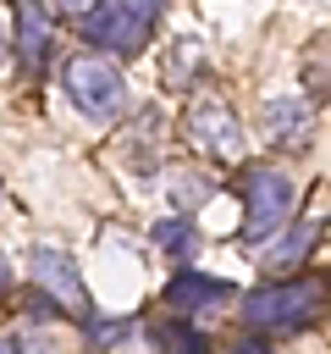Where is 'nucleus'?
<instances>
[{
	"label": "nucleus",
	"instance_id": "obj_1",
	"mask_svg": "<svg viewBox=\"0 0 331 354\" xmlns=\"http://www.w3.org/2000/svg\"><path fill=\"white\" fill-rule=\"evenodd\" d=\"M88 39L110 55H138L160 22V0H94L88 11Z\"/></svg>",
	"mask_w": 331,
	"mask_h": 354
},
{
	"label": "nucleus",
	"instance_id": "obj_2",
	"mask_svg": "<svg viewBox=\"0 0 331 354\" xmlns=\"http://www.w3.org/2000/svg\"><path fill=\"white\" fill-rule=\"evenodd\" d=\"M66 94H72V105L83 111V116H94V122H110L121 105H127V77H121V66L110 61V55H72L66 61Z\"/></svg>",
	"mask_w": 331,
	"mask_h": 354
},
{
	"label": "nucleus",
	"instance_id": "obj_3",
	"mask_svg": "<svg viewBox=\"0 0 331 354\" xmlns=\"http://www.w3.org/2000/svg\"><path fill=\"white\" fill-rule=\"evenodd\" d=\"M243 199H248V210H243V243L276 238L287 227V216H292V183L276 166H248L243 171Z\"/></svg>",
	"mask_w": 331,
	"mask_h": 354
},
{
	"label": "nucleus",
	"instance_id": "obj_4",
	"mask_svg": "<svg viewBox=\"0 0 331 354\" xmlns=\"http://www.w3.org/2000/svg\"><path fill=\"white\" fill-rule=\"evenodd\" d=\"M320 310V288L314 282H270L259 293H248L243 304V326L248 332H292Z\"/></svg>",
	"mask_w": 331,
	"mask_h": 354
},
{
	"label": "nucleus",
	"instance_id": "obj_5",
	"mask_svg": "<svg viewBox=\"0 0 331 354\" xmlns=\"http://www.w3.org/2000/svg\"><path fill=\"white\" fill-rule=\"evenodd\" d=\"M33 282H39V288H44V299H55L66 315H77V321H88V315H94L88 288H83V277H77V260H72L66 249L39 243V249H33Z\"/></svg>",
	"mask_w": 331,
	"mask_h": 354
},
{
	"label": "nucleus",
	"instance_id": "obj_6",
	"mask_svg": "<svg viewBox=\"0 0 331 354\" xmlns=\"http://www.w3.org/2000/svg\"><path fill=\"white\" fill-rule=\"evenodd\" d=\"M188 138H193L204 155H215V160H232V155L243 149V127H237V116H232L221 100H193V105H188Z\"/></svg>",
	"mask_w": 331,
	"mask_h": 354
},
{
	"label": "nucleus",
	"instance_id": "obj_7",
	"mask_svg": "<svg viewBox=\"0 0 331 354\" xmlns=\"http://www.w3.org/2000/svg\"><path fill=\"white\" fill-rule=\"evenodd\" d=\"M259 122H265V138L281 149H309V138H314V111L303 100H265Z\"/></svg>",
	"mask_w": 331,
	"mask_h": 354
},
{
	"label": "nucleus",
	"instance_id": "obj_8",
	"mask_svg": "<svg viewBox=\"0 0 331 354\" xmlns=\"http://www.w3.org/2000/svg\"><path fill=\"white\" fill-rule=\"evenodd\" d=\"M226 299H237V288L226 277H199V271H177L171 288H166V304L177 315H199V310H215Z\"/></svg>",
	"mask_w": 331,
	"mask_h": 354
},
{
	"label": "nucleus",
	"instance_id": "obj_9",
	"mask_svg": "<svg viewBox=\"0 0 331 354\" xmlns=\"http://www.w3.org/2000/svg\"><path fill=\"white\" fill-rule=\"evenodd\" d=\"M50 39H55V22H50L44 0H17V55H22V66H28V72H39V66H44Z\"/></svg>",
	"mask_w": 331,
	"mask_h": 354
},
{
	"label": "nucleus",
	"instance_id": "obj_10",
	"mask_svg": "<svg viewBox=\"0 0 331 354\" xmlns=\"http://www.w3.org/2000/svg\"><path fill=\"white\" fill-rule=\"evenodd\" d=\"M154 243L188 260V254H193V221H188V216L177 210V221H160V227H154Z\"/></svg>",
	"mask_w": 331,
	"mask_h": 354
},
{
	"label": "nucleus",
	"instance_id": "obj_11",
	"mask_svg": "<svg viewBox=\"0 0 331 354\" xmlns=\"http://www.w3.org/2000/svg\"><path fill=\"white\" fill-rule=\"evenodd\" d=\"M314 232H320V227H314V221H303V227H298V232H292V238H287L281 249H270V266H276V271H292V266H298V260L309 254Z\"/></svg>",
	"mask_w": 331,
	"mask_h": 354
},
{
	"label": "nucleus",
	"instance_id": "obj_12",
	"mask_svg": "<svg viewBox=\"0 0 331 354\" xmlns=\"http://www.w3.org/2000/svg\"><path fill=\"white\" fill-rule=\"evenodd\" d=\"M55 6H61V11H72V17H83V11H88L94 0H55Z\"/></svg>",
	"mask_w": 331,
	"mask_h": 354
},
{
	"label": "nucleus",
	"instance_id": "obj_13",
	"mask_svg": "<svg viewBox=\"0 0 331 354\" xmlns=\"http://www.w3.org/2000/svg\"><path fill=\"white\" fill-rule=\"evenodd\" d=\"M6 288H11V260L0 254V293H6Z\"/></svg>",
	"mask_w": 331,
	"mask_h": 354
},
{
	"label": "nucleus",
	"instance_id": "obj_14",
	"mask_svg": "<svg viewBox=\"0 0 331 354\" xmlns=\"http://www.w3.org/2000/svg\"><path fill=\"white\" fill-rule=\"evenodd\" d=\"M0 354H17V343H11V337H0Z\"/></svg>",
	"mask_w": 331,
	"mask_h": 354
},
{
	"label": "nucleus",
	"instance_id": "obj_15",
	"mask_svg": "<svg viewBox=\"0 0 331 354\" xmlns=\"http://www.w3.org/2000/svg\"><path fill=\"white\" fill-rule=\"evenodd\" d=\"M6 44H11V33H6V28H0V55H6Z\"/></svg>",
	"mask_w": 331,
	"mask_h": 354
}]
</instances>
